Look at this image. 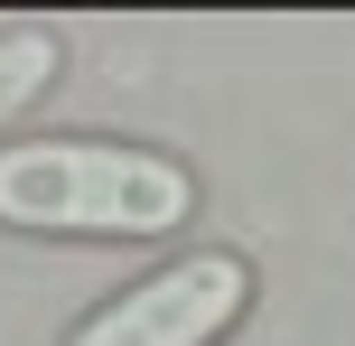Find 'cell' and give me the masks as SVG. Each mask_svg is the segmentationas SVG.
I'll return each mask as SVG.
<instances>
[{
	"instance_id": "cell-1",
	"label": "cell",
	"mask_w": 355,
	"mask_h": 346,
	"mask_svg": "<svg viewBox=\"0 0 355 346\" xmlns=\"http://www.w3.org/2000/svg\"><path fill=\"white\" fill-rule=\"evenodd\" d=\"M196 178L168 150H131V141H19L0 150V225L19 234H168L187 225Z\"/></svg>"
},
{
	"instance_id": "cell-2",
	"label": "cell",
	"mask_w": 355,
	"mask_h": 346,
	"mask_svg": "<svg viewBox=\"0 0 355 346\" xmlns=\"http://www.w3.org/2000/svg\"><path fill=\"white\" fill-rule=\"evenodd\" d=\"M243 309H252V262L243 253H187L168 272L131 281L122 300H103L66 346H215L243 328Z\"/></svg>"
},
{
	"instance_id": "cell-3",
	"label": "cell",
	"mask_w": 355,
	"mask_h": 346,
	"mask_svg": "<svg viewBox=\"0 0 355 346\" xmlns=\"http://www.w3.org/2000/svg\"><path fill=\"white\" fill-rule=\"evenodd\" d=\"M37 85H56V28H10L0 37V122H10Z\"/></svg>"
}]
</instances>
